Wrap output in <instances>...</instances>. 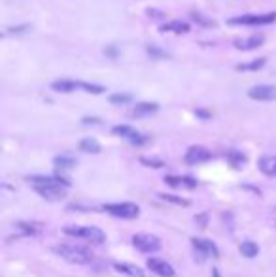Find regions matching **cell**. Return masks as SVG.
<instances>
[{"mask_svg":"<svg viewBox=\"0 0 276 277\" xmlns=\"http://www.w3.org/2000/svg\"><path fill=\"white\" fill-rule=\"evenodd\" d=\"M148 55L153 57V59H167V57H169V53H167V51H163V49H159L157 45H150V47H148Z\"/></svg>","mask_w":276,"mask_h":277,"instance_id":"28","label":"cell"},{"mask_svg":"<svg viewBox=\"0 0 276 277\" xmlns=\"http://www.w3.org/2000/svg\"><path fill=\"white\" fill-rule=\"evenodd\" d=\"M191 245L195 247V259H197V262H204L208 257H214V259H218V257H220L218 245L210 240L193 238V240H191Z\"/></svg>","mask_w":276,"mask_h":277,"instance_id":"4","label":"cell"},{"mask_svg":"<svg viewBox=\"0 0 276 277\" xmlns=\"http://www.w3.org/2000/svg\"><path fill=\"white\" fill-rule=\"evenodd\" d=\"M140 162H142L144 166L163 168V160H159V159H148V157H140Z\"/></svg>","mask_w":276,"mask_h":277,"instance_id":"29","label":"cell"},{"mask_svg":"<svg viewBox=\"0 0 276 277\" xmlns=\"http://www.w3.org/2000/svg\"><path fill=\"white\" fill-rule=\"evenodd\" d=\"M210 159H212V153L206 147H202V145H191L188 149V153H186V162H188L189 166L208 162Z\"/></svg>","mask_w":276,"mask_h":277,"instance_id":"9","label":"cell"},{"mask_svg":"<svg viewBox=\"0 0 276 277\" xmlns=\"http://www.w3.org/2000/svg\"><path fill=\"white\" fill-rule=\"evenodd\" d=\"M82 123H83V124H101L102 121H101L99 117H83Z\"/></svg>","mask_w":276,"mask_h":277,"instance_id":"32","label":"cell"},{"mask_svg":"<svg viewBox=\"0 0 276 277\" xmlns=\"http://www.w3.org/2000/svg\"><path fill=\"white\" fill-rule=\"evenodd\" d=\"M148 268L159 277H174V268L161 259H148Z\"/></svg>","mask_w":276,"mask_h":277,"instance_id":"11","label":"cell"},{"mask_svg":"<svg viewBox=\"0 0 276 277\" xmlns=\"http://www.w3.org/2000/svg\"><path fill=\"white\" fill-rule=\"evenodd\" d=\"M108 211L110 215L118 217V219H136L140 215V208L132 202H121V204H108L102 208Z\"/></svg>","mask_w":276,"mask_h":277,"instance_id":"5","label":"cell"},{"mask_svg":"<svg viewBox=\"0 0 276 277\" xmlns=\"http://www.w3.org/2000/svg\"><path fill=\"white\" fill-rule=\"evenodd\" d=\"M212 277H221L220 275V270H218V268H214V270H212Z\"/></svg>","mask_w":276,"mask_h":277,"instance_id":"36","label":"cell"},{"mask_svg":"<svg viewBox=\"0 0 276 277\" xmlns=\"http://www.w3.org/2000/svg\"><path fill=\"white\" fill-rule=\"evenodd\" d=\"M53 251L63 257L64 260H68L72 264H89L93 262V251L83 245H72V243H61L55 245Z\"/></svg>","mask_w":276,"mask_h":277,"instance_id":"1","label":"cell"},{"mask_svg":"<svg viewBox=\"0 0 276 277\" xmlns=\"http://www.w3.org/2000/svg\"><path fill=\"white\" fill-rule=\"evenodd\" d=\"M195 224H199V228H206V224H208V213L195 215Z\"/></svg>","mask_w":276,"mask_h":277,"instance_id":"30","label":"cell"},{"mask_svg":"<svg viewBox=\"0 0 276 277\" xmlns=\"http://www.w3.org/2000/svg\"><path fill=\"white\" fill-rule=\"evenodd\" d=\"M113 134L129 140V142H131L132 145H136V147H140V145H144V143L148 142V136L138 134L132 127H127V124H118V127H113Z\"/></svg>","mask_w":276,"mask_h":277,"instance_id":"8","label":"cell"},{"mask_svg":"<svg viewBox=\"0 0 276 277\" xmlns=\"http://www.w3.org/2000/svg\"><path fill=\"white\" fill-rule=\"evenodd\" d=\"M227 160L231 162V166L240 168L246 164V155L239 153V151H229V153H227Z\"/></svg>","mask_w":276,"mask_h":277,"instance_id":"23","label":"cell"},{"mask_svg":"<svg viewBox=\"0 0 276 277\" xmlns=\"http://www.w3.org/2000/svg\"><path fill=\"white\" fill-rule=\"evenodd\" d=\"M193 21L195 23H199V25H202V27H214L216 25L212 19H206L202 13H199V12H193Z\"/></svg>","mask_w":276,"mask_h":277,"instance_id":"27","label":"cell"},{"mask_svg":"<svg viewBox=\"0 0 276 277\" xmlns=\"http://www.w3.org/2000/svg\"><path fill=\"white\" fill-rule=\"evenodd\" d=\"M265 62H267L265 59H256V61L246 62V64H239L237 70L239 72H258V70H261L265 66Z\"/></svg>","mask_w":276,"mask_h":277,"instance_id":"22","label":"cell"},{"mask_svg":"<svg viewBox=\"0 0 276 277\" xmlns=\"http://www.w3.org/2000/svg\"><path fill=\"white\" fill-rule=\"evenodd\" d=\"M132 100L131 94H125V92H116V94H112L110 96V102L112 104H129Z\"/></svg>","mask_w":276,"mask_h":277,"instance_id":"25","label":"cell"},{"mask_svg":"<svg viewBox=\"0 0 276 277\" xmlns=\"http://www.w3.org/2000/svg\"><path fill=\"white\" fill-rule=\"evenodd\" d=\"M259 170L269 175V178H276V155H265L259 159Z\"/></svg>","mask_w":276,"mask_h":277,"instance_id":"13","label":"cell"},{"mask_svg":"<svg viewBox=\"0 0 276 277\" xmlns=\"http://www.w3.org/2000/svg\"><path fill=\"white\" fill-rule=\"evenodd\" d=\"M80 149H82L83 153H91V155H97L101 153V143L97 142L95 138H83L82 142H80Z\"/></svg>","mask_w":276,"mask_h":277,"instance_id":"18","label":"cell"},{"mask_svg":"<svg viewBox=\"0 0 276 277\" xmlns=\"http://www.w3.org/2000/svg\"><path fill=\"white\" fill-rule=\"evenodd\" d=\"M276 21V12L263 13V15H240V17H233L227 23L229 25H244V27H258V25H270Z\"/></svg>","mask_w":276,"mask_h":277,"instance_id":"6","label":"cell"},{"mask_svg":"<svg viewBox=\"0 0 276 277\" xmlns=\"http://www.w3.org/2000/svg\"><path fill=\"white\" fill-rule=\"evenodd\" d=\"M165 183L167 185H172V187H189V189H195L197 187V181L191 178H188V175H167L165 178Z\"/></svg>","mask_w":276,"mask_h":277,"instance_id":"16","label":"cell"},{"mask_svg":"<svg viewBox=\"0 0 276 277\" xmlns=\"http://www.w3.org/2000/svg\"><path fill=\"white\" fill-rule=\"evenodd\" d=\"M31 31V25H19V27H10L8 32H12V34H23V32H29Z\"/></svg>","mask_w":276,"mask_h":277,"instance_id":"31","label":"cell"},{"mask_svg":"<svg viewBox=\"0 0 276 277\" xmlns=\"http://www.w3.org/2000/svg\"><path fill=\"white\" fill-rule=\"evenodd\" d=\"M51 87L55 89L57 92H72L74 89L80 87V81H70V80H61V81H53Z\"/></svg>","mask_w":276,"mask_h":277,"instance_id":"19","label":"cell"},{"mask_svg":"<svg viewBox=\"0 0 276 277\" xmlns=\"http://www.w3.org/2000/svg\"><path fill=\"white\" fill-rule=\"evenodd\" d=\"M68 185H64L63 181H55V183H44V185H34V191L42 198H45L48 202H61L68 194Z\"/></svg>","mask_w":276,"mask_h":277,"instance_id":"2","label":"cell"},{"mask_svg":"<svg viewBox=\"0 0 276 277\" xmlns=\"http://www.w3.org/2000/svg\"><path fill=\"white\" fill-rule=\"evenodd\" d=\"M159 198L161 200H167V202H172V204H176V206H182V208H189V200L188 198H182V196H174V194H159Z\"/></svg>","mask_w":276,"mask_h":277,"instance_id":"24","label":"cell"},{"mask_svg":"<svg viewBox=\"0 0 276 277\" xmlns=\"http://www.w3.org/2000/svg\"><path fill=\"white\" fill-rule=\"evenodd\" d=\"M240 253H242V257H246V259H256L259 255V245L254 243V241H242L240 243Z\"/></svg>","mask_w":276,"mask_h":277,"instance_id":"20","label":"cell"},{"mask_svg":"<svg viewBox=\"0 0 276 277\" xmlns=\"http://www.w3.org/2000/svg\"><path fill=\"white\" fill-rule=\"evenodd\" d=\"M64 234L83 238V240L91 241L95 245H101V243L106 241V234L97 226H66L64 228Z\"/></svg>","mask_w":276,"mask_h":277,"instance_id":"3","label":"cell"},{"mask_svg":"<svg viewBox=\"0 0 276 277\" xmlns=\"http://www.w3.org/2000/svg\"><path fill=\"white\" fill-rule=\"evenodd\" d=\"M157 110H159V106L155 102H140L132 110V117H148V115L157 113Z\"/></svg>","mask_w":276,"mask_h":277,"instance_id":"15","label":"cell"},{"mask_svg":"<svg viewBox=\"0 0 276 277\" xmlns=\"http://www.w3.org/2000/svg\"><path fill=\"white\" fill-rule=\"evenodd\" d=\"M104 53H106L108 57H118V49H116L113 45H110V47H106V49H104Z\"/></svg>","mask_w":276,"mask_h":277,"instance_id":"35","label":"cell"},{"mask_svg":"<svg viewBox=\"0 0 276 277\" xmlns=\"http://www.w3.org/2000/svg\"><path fill=\"white\" fill-rule=\"evenodd\" d=\"M132 245L142 253H155L161 249V240L153 234H146V232H138L132 236Z\"/></svg>","mask_w":276,"mask_h":277,"instance_id":"7","label":"cell"},{"mask_svg":"<svg viewBox=\"0 0 276 277\" xmlns=\"http://www.w3.org/2000/svg\"><path fill=\"white\" fill-rule=\"evenodd\" d=\"M248 96H250L251 100L270 102V100H276V87L274 85H256L248 91Z\"/></svg>","mask_w":276,"mask_h":277,"instance_id":"10","label":"cell"},{"mask_svg":"<svg viewBox=\"0 0 276 277\" xmlns=\"http://www.w3.org/2000/svg\"><path fill=\"white\" fill-rule=\"evenodd\" d=\"M80 89L91 92V94H102V92L106 91L102 85H95V83H80Z\"/></svg>","mask_w":276,"mask_h":277,"instance_id":"26","label":"cell"},{"mask_svg":"<svg viewBox=\"0 0 276 277\" xmlns=\"http://www.w3.org/2000/svg\"><path fill=\"white\" fill-rule=\"evenodd\" d=\"M113 270L120 271V273H127V275L131 277H144V270L138 268L136 264H131V262H116Z\"/></svg>","mask_w":276,"mask_h":277,"instance_id":"14","label":"cell"},{"mask_svg":"<svg viewBox=\"0 0 276 277\" xmlns=\"http://www.w3.org/2000/svg\"><path fill=\"white\" fill-rule=\"evenodd\" d=\"M148 15H150V17L151 15H157L155 19H167V15H165L163 12H157V10H148Z\"/></svg>","mask_w":276,"mask_h":277,"instance_id":"34","label":"cell"},{"mask_svg":"<svg viewBox=\"0 0 276 277\" xmlns=\"http://www.w3.org/2000/svg\"><path fill=\"white\" fill-rule=\"evenodd\" d=\"M195 115H197V117H201V119H210V117H212V115H210L208 111H204V110H195Z\"/></svg>","mask_w":276,"mask_h":277,"instance_id":"33","label":"cell"},{"mask_svg":"<svg viewBox=\"0 0 276 277\" xmlns=\"http://www.w3.org/2000/svg\"><path fill=\"white\" fill-rule=\"evenodd\" d=\"M265 42L263 34H254L250 38H240V40H235V47L240 51H251V49H258L261 47Z\"/></svg>","mask_w":276,"mask_h":277,"instance_id":"12","label":"cell"},{"mask_svg":"<svg viewBox=\"0 0 276 277\" xmlns=\"http://www.w3.org/2000/svg\"><path fill=\"white\" fill-rule=\"evenodd\" d=\"M76 164H78V162H76L72 157H66V155L55 157V166H57V170H61V172H64V170H72Z\"/></svg>","mask_w":276,"mask_h":277,"instance_id":"21","label":"cell"},{"mask_svg":"<svg viewBox=\"0 0 276 277\" xmlns=\"http://www.w3.org/2000/svg\"><path fill=\"white\" fill-rule=\"evenodd\" d=\"M161 32L186 34V32H189V25H188V23H183V21H170V23H165V25H161Z\"/></svg>","mask_w":276,"mask_h":277,"instance_id":"17","label":"cell"}]
</instances>
